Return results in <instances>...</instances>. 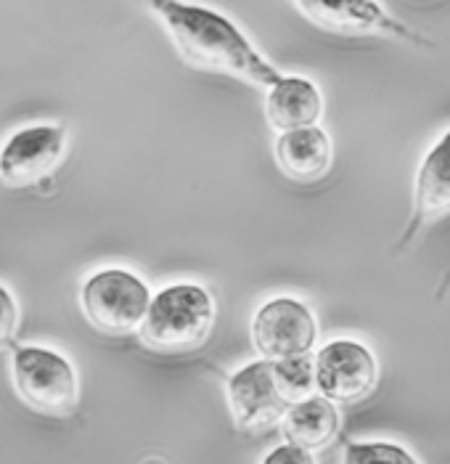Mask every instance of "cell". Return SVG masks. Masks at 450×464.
I'll return each instance as SVG.
<instances>
[{"label": "cell", "mask_w": 450, "mask_h": 464, "mask_svg": "<svg viewBox=\"0 0 450 464\" xmlns=\"http://www.w3.org/2000/svg\"><path fill=\"white\" fill-rule=\"evenodd\" d=\"M342 464H418L416 457L397 446V443H387V440H355L347 443Z\"/></svg>", "instance_id": "cell-15"}, {"label": "cell", "mask_w": 450, "mask_h": 464, "mask_svg": "<svg viewBox=\"0 0 450 464\" xmlns=\"http://www.w3.org/2000/svg\"><path fill=\"white\" fill-rule=\"evenodd\" d=\"M67 154L62 125H30L11 133L0 146V180L8 186H33L48 179Z\"/></svg>", "instance_id": "cell-8"}, {"label": "cell", "mask_w": 450, "mask_h": 464, "mask_svg": "<svg viewBox=\"0 0 450 464\" xmlns=\"http://www.w3.org/2000/svg\"><path fill=\"white\" fill-rule=\"evenodd\" d=\"M228 406L234 422L242 430L273 428L286 414V401L281 398L273 380V363L260 358L242 366L228 380Z\"/></svg>", "instance_id": "cell-9"}, {"label": "cell", "mask_w": 450, "mask_h": 464, "mask_svg": "<svg viewBox=\"0 0 450 464\" xmlns=\"http://www.w3.org/2000/svg\"><path fill=\"white\" fill-rule=\"evenodd\" d=\"M321 114H323L321 88L308 77H302V74H281L276 82L268 88L265 117L281 133L318 125Z\"/></svg>", "instance_id": "cell-11"}, {"label": "cell", "mask_w": 450, "mask_h": 464, "mask_svg": "<svg viewBox=\"0 0 450 464\" xmlns=\"http://www.w3.org/2000/svg\"><path fill=\"white\" fill-rule=\"evenodd\" d=\"M315 391L331 403H358L379 382L377 356L358 340H331L315 356Z\"/></svg>", "instance_id": "cell-6"}, {"label": "cell", "mask_w": 450, "mask_h": 464, "mask_svg": "<svg viewBox=\"0 0 450 464\" xmlns=\"http://www.w3.org/2000/svg\"><path fill=\"white\" fill-rule=\"evenodd\" d=\"M263 464H318V462H315L312 451H305V449H300V446H294V443H281V446L271 449V451L265 454Z\"/></svg>", "instance_id": "cell-17"}, {"label": "cell", "mask_w": 450, "mask_h": 464, "mask_svg": "<svg viewBox=\"0 0 450 464\" xmlns=\"http://www.w3.org/2000/svg\"><path fill=\"white\" fill-rule=\"evenodd\" d=\"M16 329H19V303L0 285V348H8L14 343Z\"/></svg>", "instance_id": "cell-16"}, {"label": "cell", "mask_w": 450, "mask_h": 464, "mask_svg": "<svg viewBox=\"0 0 450 464\" xmlns=\"http://www.w3.org/2000/svg\"><path fill=\"white\" fill-rule=\"evenodd\" d=\"M11 380L19 398L40 414L70 417L80 401V380L67 356L51 348L24 345L11 358Z\"/></svg>", "instance_id": "cell-3"}, {"label": "cell", "mask_w": 450, "mask_h": 464, "mask_svg": "<svg viewBox=\"0 0 450 464\" xmlns=\"http://www.w3.org/2000/svg\"><path fill=\"white\" fill-rule=\"evenodd\" d=\"M151 292L139 274L128 268H101L80 289L85 319L106 334L136 332L148 311Z\"/></svg>", "instance_id": "cell-4"}, {"label": "cell", "mask_w": 450, "mask_h": 464, "mask_svg": "<svg viewBox=\"0 0 450 464\" xmlns=\"http://www.w3.org/2000/svg\"><path fill=\"white\" fill-rule=\"evenodd\" d=\"M281 428L286 443H294L305 451L326 449L340 432V411L337 403L323 395H311L300 403H292L281 417Z\"/></svg>", "instance_id": "cell-13"}, {"label": "cell", "mask_w": 450, "mask_h": 464, "mask_svg": "<svg viewBox=\"0 0 450 464\" xmlns=\"http://www.w3.org/2000/svg\"><path fill=\"white\" fill-rule=\"evenodd\" d=\"M450 213V128L429 146V151L424 154L418 170H416L414 186V210L408 218V226L403 231L400 247L408 245L416 234Z\"/></svg>", "instance_id": "cell-10"}, {"label": "cell", "mask_w": 450, "mask_h": 464, "mask_svg": "<svg viewBox=\"0 0 450 464\" xmlns=\"http://www.w3.org/2000/svg\"><path fill=\"white\" fill-rule=\"evenodd\" d=\"M315 340L318 322L300 297H273L263 303L252 319V343L265 361L308 356Z\"/></svg>", "instance_id": "cell-7"}, {"label": "cell", "mask_w": 450, "mask_h": 464, "mask_svg": "<svg viewBox=\"0 0 450 464\" xmlns=\"http://www.w3.org/2000/svg\"><path fill=\"white\" fill-rule=\"evenodd\" d=\"M297 11L326 33L337 35H384L432 48V40L392 16L379 0H292Z\"/></svg>", "instance_id": "cell-5"}, {"label": "cell", "mask_w": 450, "mask_h": 464, "mask_svg": "<svg viewBox=\"0 0 450 464\" xmlns=\"http://www.w3.org/2000/svg\"><path fill=\"white\" fill-rule=\"evenodd\" d=\"M273 154L286 179L312 183L329 173L334 160V146L321 125H311V128L281 133L273 146Z\"/></svg>", "instance_id": "cell-12"}, {"label": "cell", "mask_w": 450, "mask_h": 464, "mask_svg": "<svg viewBox=\"0 0 450 464\" xmlns=\"http://www.w3.org/2000/svg\"><path fill=\"white\" fill-rule=\"evenodd\" d=\"M217 319L209 289L180 282L159 289L139 326L140 343L159 353H188L209 340Z\"/></svg>", "instance_id": "cell-2"}, {"label": "cell", "mask_w": 450, "mask_h": 464, "mask_svg": "<svg viewBox=\"0 0 450 464\" xmlns=\"http://www.w3.org/2000/svg\"><path fill=\"white\" fill-rule=\"evenodd\" d=\"M186 64L271 88L281 72L225 14L186 0H148Z\"/></svg>", "instance_id": "cell-1"}, {"label": "cell", "mask_w": 450, "mask_h": 464, "mask_svg": "<svg viewBox=\"0 0 450 464\" xmlns=\"http://www.w3.org/2000/svg\"><path fill=\"white\" fill-rule=\"evenodd\" d=\"M271 363H273V380H276L278 393L286 401V406L315 395V369H312L311 353L271 361Z\"/></svg>", "instance_id": "cell-14"}]
</instances>
